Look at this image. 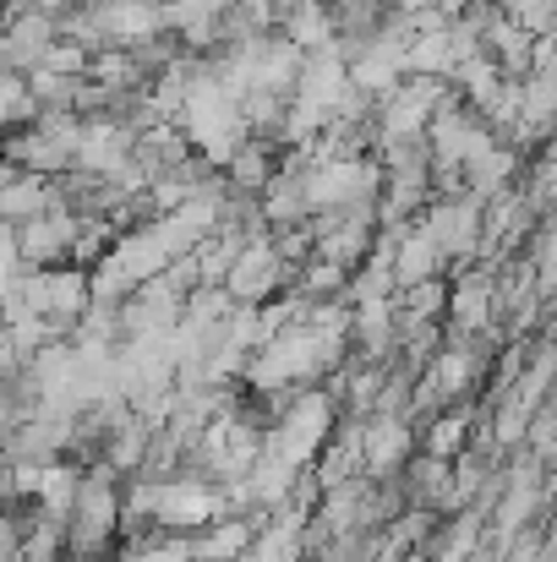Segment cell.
Here are the masks:
<instances>
[{"label": "cell", "instance_id": "1", "mask_svg": "<svg viewBox=\"0 0 557 562\" xmlns=\"http://www.w3.org/2000/svg\"><path fill=\"white\" fill-rule=\"evenodd\" d=\"M279 279H285V251L268 246V240H252V246H241L235 268L224 273V290L252 306V301H268L279 290Z\"/></svg>", "mask_w": 557, "mask_h": 562}, {"label": "cell", "instance_id": "2", "mask_svg": "<svg viewBox=\"0 0 557 562\" xmlns=\"http://www.w3.org/2000/svg\"><path fill=\"white\" fill-rule=\"evenodd\" d=\"M487 301H492V284H487V279H465L459 295H454V323L470 334V328L487 317Z\"/></svg>", "mask_w": 557, "mask_h": 562}]
</instances>
